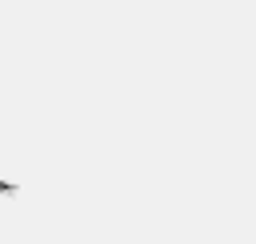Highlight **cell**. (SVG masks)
I'll use <instances>...</instances> for the list:
<instances>
[{
  "label": "cell",
  "instance_id": "cell-1",
  "mask_svg": "<svg viewBox=\"0 0 256 244\" xmlns=\"http://www.w3.org/2000/svg\"><path fill=\"white\" fill-rule=\"evenodd\" d=\"M0 193H16V185L8 182V178H0Z\"/></svg>",
  "mask_w": 256,
  "mask_h": 244
}]
</instances>
